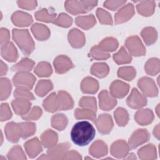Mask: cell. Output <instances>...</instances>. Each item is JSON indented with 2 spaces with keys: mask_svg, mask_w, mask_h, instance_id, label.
Listing matches in <instances>:
<instances>
[{
  "mask_svg": "<svg viewBox=\"0 0 160 160\" xmlns=\"http://www.w3.org/2000/svg\"><path fill=\"white\" fill-rule=\"evenodd\" d=\"M95 129L88 121H82L76 123L71 131L72 142L78 146H84L88 144L95 136Z\"/></svg>",
  "mask_w": 160,
  "mask_h": 160,
  "instance_id": "cell-1",
  "label": "cell"
},
{
  "mask_svg": "<svg viewBox=\"0 0 160 160\" xmlns=\"http://www.w3.org/2000/svg\"><path fill=\"white\" fill-rule=\"evenodd\" d=\"M12 38L21 51L29 56L34 49V42L28 29H13Z\"/></svg>",
  "mask_w": 160,
  "mask_h": 160,
  "instance_id": "cell-2",
  "label": "cell"
},
{
  "mask_svg": "<svg viewBox=\"0 0 160 160\" xmlns=\"http://www.w3.org/2000/svg\"><path fill=\"white\" fill-rule=\"evenodd\" d=\"M71 145L68 142L56 144L47 151V154H42L39 159H63L64 155L68 151Z\"/></svg>",
  "mask_w": 160,
  "mask_h": 160,
  "instance_id": "cell-3",
  "label": "cell"
},
{
  "mask_svg": "<svg viewBox=\"0 0 160 160\" xmlns=\"http://www.w3.org/2000/svg\"><path fill=\"white\" fill-rule=\"evenodd\" d=\"M125 46L130 54L134 56H142L146 54V48L138 36L129 37L126 40Z\"/></svg>",
  "mask_w": 160,
  "mask_h": 160,
  "instance_id": "cell-4",
  "label": "cell"
},
{
  "mask_svg": "<svg viewBox=\"0 0 160 160\" xmlns=\"http://www.w3.org/2000/svg\"><path fill=\"white\" fill-rule=\"evenodd\" d=\"M13 84L16 87H24L31 89L36 82V78L28 72H18L12 79Z\"/></svg>",
  "mask_w": 160,
  "mask_h": 160,
  "instance_id": "cell-5",
  "label": "cell"
},
{
  "mask_svg": "<svg viewBox=\"0 0 160 160\" xmlns=\"http://www.w3.org/2000/svg\"><path fill=\"white\" fill-rule=\"evenodd\" d=\"M138 86L142 93L148 97H155L158 94V89L154 81L148 77H142L139 79Z\"/></svg>",
  "mask_w": 160,
  "mask_h": 160,
  "instance_id": "cell-6",
  "label": "cell"
},
{
  "mask_svg": "<svg viewBox=\"0 0 160 160\" xmlns=\"http://www.w3.org/2000/svg\"><path fill=\"white\" fill-rule=\"evenodd\" d=\"M150 135L146 129H139L134 131L128 141V146L129 149H135L139 145L147 142L149 139Z\"/></svg>",
  "mask_w": 160,
  "mask_h": 160,
  "instance_id": "cell-7",
  "label": "cell"
},
{
  "mask_svg": "<svg viewBox=\"0 0 160 160\" xmlns=\"http://www.w3.org/2000/svg\"><path fill=\"white\" fill-rule=\"evenodd\" d=\"M126 102L128 106L132 109H140L146 105L147 99L136 88H133L127 98Z\"/></svg>",
  "mask_w": 160,
  "mask_h": 160,
  "instance_id": "cell-8",
  "label": "cell"
},
{
  "mask_svg": "<svg viewBox=\"0 0 160 160\" xmlns=\"http://www.w3.org/2000/svg\"><path fill=\"white\" fill-rule=\"evenodd\" d=\"M97 129L102 134H109L112 130L114 124L111 116L108 114H102L95 120Z\"/></svg>",
  "mask_w": 160,
  "mask_h": 160,
  "instance_id": "cell-9",
  "label": "cell"
},
{
  "mask_svg": "<svg viewBox=\"0 0 160 160\" xmlns=\"http://www.w3.org/2000/svg\"><path fill=\"white\" fill-rule=\"evenodd\" d=\"M4 132L8 140L13 143L18 142L19 138L22 137L21 130L19 123L14 122H8L5 126Z\"/></svg>",
  "mask_w": 160,
  "mask_h": 160,
  "instance_id": "cell-10",
  "label": "cell"
},
{
  "mask_svg": "<svg viewBox=\"0 0 160 160\" xmlns=\"http://www.w3.org/2000/svg\"><path fill=\"white\" fill-rule=\"evenodd\" d=\"M54 67L58 74H64L74 67L71 59L65 55L57 56L54 61Z\"/></svg>",
  "mask_w": 160,
  "mask_h": 160,
  "instance_id": "cell-11",
  "label": "cell"
},
{
  "mask_svg": "<svg viewBox=\"0 0 160 160\" xmlns=\"http://www.w3.org/2000/svg\"><path fill=\"white\" fill-rule=\"evenodd\" d=\"M109 89L110 94L112 96L117 98H122L128 93L129 86L123 81L116 80L112 82Z\"/></svg>",
  "mask_w": 160,
  "mask_h": 160,
  "instance_id": "cell-12",
  "label": "cell"
},
{
  "mask_svg": "<svg viewBox=\"0 0 160 160\" xmlns=\"http://www.w3.org/2000/svg\"><path fill=\"white\" fill-rule=\"evenodd\" d=\"M134 14V6L131 3H128L121 8L115 14L114 20L116 24L123 23L130 19Z\"/></svg>",
  "mask_w": 160,
  "mask_h": 160,
  "instance_id": "cell-13",
  "label": "cell"
},
{
  "mask_svg": "<svg viewBox=\"0 0 160 160\" xmlns=\"http://www.w3.org/2000/svg\"><path fill=\"white\" fill-rule=\"evenodd\" d=\"M98 97L99 99V108L103 111H110L117 104L115 98L112 96L106 90L101 91Z\"/></svg>",
  "mask_w": 160,
  "mask_h": 160,
  "instance_id": "cell-14",
  "label": "cell"
},
{
  "mask_svg": "<svg viewBox=\"0 0 160 160\" xmlns=\"http://www.w3.org/2000/svg\"><path fill=\"white\" fill-rule=\"evenodd\" d=\"M68 41L71 46L74 48H81L86 42V39L83 32L76 28L72 29L69 32Z\"/></svg>",
  "mask_w": 160,
  "mask_h": 160,
  "instance_id": "cell-15",
  "label": "cell"
},
{
  "mask_svg": "<svg viewBox=\"0 0 160 160\" xmlns=\"http://www.w3.org/2000/svg\"><path fill=\"white\" fill-rule=\"evenodd\" d=\"M129 150L128 144L123 140H118L112 143L110 152L111 155L117 158H122L127 156Z\"/></svg>",
  "mask_w": 160,
  "mask_h": 160,
  "instance_id": "cell-16",
  "label": "cell"
},
{
  "mask_svg": "<svg viewBox=\"0 0 160 160\" xmlns=\"http://www.w3.org/2000/svg\"><path fill=\"white\" fill-rule=\"evenodd\" d=\"M24 148L26 153L31 158L37 156L42 151L41 143L38 138H34L24 143Z\"/></svg>",
  "mask_w": 160,
  "mask_h": 160,
  "instance_id": "cell-17",
  "label": "cell"
},
{
  "mask_svg": "<svg viewBox=\"0 0 160 160\" xmlns=\"http://www.w3.org/2000/svg\"><path fill=\"white\" fill-rule=\"evenodd\" d=\"M11 20L14 24L19 27L28 26L33 21L31 15L22 11L15 12L12 15Z\"/></svg>",
  "mask_w": 160,
  "mask_h": 160,
  "instance_id": "cell-18",
  "label": "cell"
},
{
  "mask_svg": "<svg viewBox=\"0 0 160 160\" xmlns=\"http://www.w3.org/2000/svg\"><path fill=\"white\" fill-rule=\"evenodd\" d=\"M2 57L9 62H15L18 58V51L12 42H8L1 46Z\"/></svg>",
  "mask_w": 160,
  "mask_h": 160,
  "instance_id": "cell-19",
  "label": "cell"
},
{
  "mask_svg": "<svg viewBox=\"0 0 160 160\" xmlns=\"http://www.w3.org/2000/svg\"><path fill=\"white\" fill-rule=\"evenodd\" d=\"M135 121L141 126H146L151 123L154 119L152 111L149 109H142L138 111L134 116Z\"/></svg>",
  "mask_w": 160,
  "mask_h": 160,
  "instance_id": "cell-20",
  "label": "cell"
},
{
  "mask_svg": "<svg viewBox=\"0 0 160 160\" xmlns=\"http://www.w3.org/2000/svg\"><path fill=\"white\" fill-rule=\"evenodd\" d=\"M31 30L35 38L39 41H45L50 37V31L44 24L35 23L31 26Z\"/></svg>",
  "mask_w": 160,
  "mask_h": 160,
  "instance_id": "cell-21",
  "label": "cell"
},
{
  "mask_svg": "<svg viewBox=\"0 0 160 160\" xmlns=\"http://www.w3.org/2000/svg\"><path fill=\"white\" fill-rule=\"evenodd\" d=\"M89 152L93 157L99 158L108 154V146L102 140H97L90 146Z\"/></svg>",
  "mask_w": 160,
  "mask_h": 160,
  "instance_id": "cell-22",
  "label": "cell"
},
{
  "mask_svg": "<svg viewBox=\"0 0 160 160\" xmlns=\"http://www.w3.org/2000/svg\"><path fill=\"white\" fill-rule=\"evenodd\" d=\"M11 106L16 114L23 116L30 110L31 103L28 100L16 99L11 102Z\"/></svg>",
  "mask_w": 160,
  "mask_h": 160,
  "instance_id": "cell-23",
  "label": "cell"
},
{
  "mask_svg": "<svg viewBox=\"0 0 160 160\" xmlns=\"http://www.w3.org/2000/svg\"><path fill=\"white\" fill-rule=\"evenodd\" d=\"M41 143L44 148H51L56 145L58 141V136L55 131L48 129L41 134Z\"/></svg>",
  "mask_w": 160,
  "mask_h": 160,
  "instance_id": "cell-24",
  "label": "cell"
},
{
  "mask_svg": "<svg viewBox=\"0 0 160 160\" xmlns=\"http://www.w3.org/2000/svg\"><path fill=\"white\" fill-rule=\"evenodd\" d=\"M99 89L98 81L91 77L85 78L81 82V89L86 94H94Z\"/></svg>",
  "mask_w": 160,
  "mask_h": 160,
  "instance_id": "cell-25",
  "label": "cell"
},
{
  "mask_svg": "<svg viewBox=\"0 0 160 160\" xmlns=\"http://www.w3.org/2000/svg\"><path fill=\"white\" fill-rule=\"evenodd\" d=\"M44 109L50 112H54L59 110V104L58 94L55 92L49 95L42 102Z\"/></svg>",
  "mask_w": 160,
  "mask_h": 160,
  "instance_id": "cell-26",
  "label": "cell"
},
{
  "mask_svg": "<svg viewBox=\"0 0 160 160\" xmlns=\"http://www.w3.org/2000/svg\"><path fill=\"white\" fill-rule=\"evenodd\" d=\"M138 154L141 159H155L157 158L156 148L152 144H149L141 148L138 151Z\"/></svg>",
  "mask_w": 160,
  "mask_h": 160,
  "instance_id": "cell-27",
  "label": "cell"
},
{
  "mask_svg": "<svg viewBox=\"0 0 160 160\" xmlns=\"http://www.w3.org/2000/svg\"><path fill=\"white\" fill-rule=\"evenodd\" d=\"M57 94L59 104V110L65 111L73 108V99L67 92L64 91H58Z\"/></svg>",
  "mask_w": 160,
  "mask_h": 160,
  "instance_id": "cell-28",
  "label": "cell"
},
{
  "mask_svg": "<svg viewBox=\"0 0 160 160\" xmlns=\"http://www.w3.org/2000/svg\"><path fill=\"white\" fill-rule=\"evenodd\" d=\"M156 4L153 1H143L136 5L138 12L143 16H151L155 9Z\"/></svg>",
  "mask_w": 160,
  "mask_h": 160,
  "instance_id": "cell-29",
  "label": "cell"
},
{
  "mask_svg": "<svg viewBox=\"0 0 160 160\" xmlns=\"http://www.w3.org/2000/svg\"><path fill=\"white\" fill-rule=\"evenodd\" d=\"M96 22L95 17L92 14L88 16H80L75 20L76 24L81 29L88 30L92 28Z\"/></svg>",
  "mask_w": 160,
  "mask_h": 160,
  "instance_id": "cell-30",
  "label": "cell"
},
{
  "mask_svg": "<svg viewBox=\"0 0 160 160\" xmlns=\"http://www.w3.org/2000/svg\"><path fill=\"white\" fill-rule=\"evenodd\" d=\"M141 36L145 44L148 46H150L156 41L158 33L154 28L152 27H146L142 30Z\"/></svg>",
  "mask_w": 160,
  "mask_h": 160,
  "instance_id": "cell-31",
  "label": "cell"
},
{
  "mask_svg": "<svg viewBox=\"0 0 160 160\" xmlns=\"http://www.w3.org/2000/svg\"><path fill=\"white\" fill-rule=\"evenodd\" d=\"M64 6L66 11L73 15L87 12L80 1H66L64 3Z\"/></svg>",
  "mask_w": 160,
  "mask_h": 160,
  "instance_id": "cell-32",
  "label": "cell"
},
{
  "mask_svg": "<svg viewBox=\"0 0 160 160\" xmlns=\"http://www.w3.org/2000/svg\"><path fill=\"white\" fill-rule=\"evenodd\" d=\"M53 88V85L50 80H40L35 88V93L39 97H43L46 95Z\"/></svg>",
  "mask_w": 160,
  "mask_h": 160,
  "instance_id": "cell-33",
  "label": "cell"
},
{
  "mask_svg": "<svg viewBox=\"0 0 160 160\" xmlns=\"http://www.w3.org/2000/svg\"><path fill=\"white\" fill-rule=\"evenodd\" d=\"M109 71V66L104 62L94 63L91 68V73L99 78L106 77L108 74Z\"/></svg>",
  "mask_w": 160,
  "mask_h": 160,
  "instance_id": "cell-34",
  "label": "cell"
},
{
  "mask_svg": "<svg viewBox=\"0 0 160 160\" xmlns=\"http://www.w3.org/2000/svg\"><path fill=\"white\" fill-rule=\"evenodd\" d=\"M68 123V118L63 114H56L52 116L51 126L57 130L62 131L66 128Z\"/></svg>",
  "mask_w": 160,
  "mask_h": 160,
  "instance_id": "cell-35",
  "label": "cell"
},
{
  "mask_svg": "<svg viewBox=\"0 0 160 160\" xmlns=\"http://www.w3.org/2000/svg\"><path fill=\"white\" fill-rule=\"evenodd\" d=\"M34 16L38 21L46 22H53L56 19V14L53 11H50L49 10L44 8L37 11L35 13Z\"/></svg>",
  "mask_w": 160,
  "mask_h": 160,
  "instance_id": "cell-36",
  "label": "cell"
},
{
  "mask_svg": "<svg viewBox=\"0 0 160 160\" xmlns=\"http://www.w3.org/2000/svg\"><path fill=\"white\" fill-rule=\"evenodd\" d=\"M144 69L146 72L151 76H155L160 70V61L158 58H151L145 64Z\"/></svg>",
  "mask_w": 160,
  "mask_h": 160,
  "instance_id": "cell-37",
  "label": "cell"
},
{
  "mask_svg": "<svg viewBox=\"0 0 160 160\" xmlns=\"http://www.w3.org/2000/svg\"><path fill=\"white\" fill-rule=\"evenodd\" d=\"M96 115V111L91 109L77 108L74 111V117L77 119H90L91 121H95Z\"/></svg>",
  "mask_w": 160,
  "mask_h": 160,
  "instance_id": "cell-38",
  "label": "cell"
},
{
  "mask_svg": "<svg viewBox=\"0 0 160 160\" xmlns=\"http://www.w3.org/2000/svg\"><path fill=\"white\" fill-rule=\"evenodd\" d=\"M98 46L103 51L109 53V52H112L118 48V42L116 39L112 37H108L102 39Z\"/></svg>",
  "mask_w": 160,
  "mask_h": 160,
  "instance_id": "cell-39",
  "label": "cell"
},
{
  "mask_svg": "<svg viewBox=\"0 0 160 160\" xmlns=\"http://www.w3.org/2000/svg\"><path fill=\"white\" fill-rule=\"evenodd\" d=\"M34 62L27 58H23L19 61L18 63L14 65L11 69L13 71H18V72H24L31 71L34 67Z\"/></svg>",
  "mask_w": 160,
  "mask_h": 160,
  "instance_id": "cell-40",
  "label": "cell"
},
{
  "mask_svg": "<svg viewBox=\"0 0 160 160\" xmlns=\"http://www.w3.org/2000/svg\"><path fill=\"white\" fill-rule=\"evenodd\" d=\"M113 59L118 64H128L132 61V57L124 47H121L119 51L113 55Z\"/></svg>",
  "mask_w": 160,
  "mask_h": 160,
  "instance_id": "cell-41",
  "label": "cell"
},
{
  "mask_svg": "<svg viewBox=\"0 0 160 160\" xmlns=\"http://www.w3.org/2000/svg\"><path fill=\"white\" fill-rule=\"evenodd\" d=\"M34 72L39 77H48L52 74V69L49 63L42 61L38 64L34 69Z\"/></svg>",
  "mask_w": 160,
  "mask_h": 160,
  "instance_id": "cell-42",
  "label": "cell"
},
{
  "mask_svg": "<svg viewBox=\"0 0 160 160\" xmlns=\"http://www.w3.org/2000/svg\"><path fill=\"white\" fill-rule=\"evenodd\" d=\"M114 119L119 126H124L129 121V114L123 108H118L114 112Z\"/></svg>",
  "mask_w": 160,
  "mask_h": 160,
  "instance_id": "cell-43",
  "label": "cell"
},
{
  "mask_svg": "<svg viewBox=\"0 0 160 160\" xmlns=\"http://www.w3.org/2000/svg\"><path fill=\"white\" fill-rule=\"evenodd\" d=\"M136 69L131 66H124L119 68L118 76L126 81H132L136 76Z\"/></svg>",
  "mask_w": 160,
  "mask_h": 160,
  "instance_id": "cell-44",
  "label": "cell"
},
{
  "mask_svg": "<svg viewBox=\"0 0 160 160\" xmlns=\"http://www.w3.org/2000/svg\"><path fill=\"white\" fill-rule=\"evenodd\" d=\"M12 86L10 81L6 78H2L0 81L1 100H6L10 95Z\"/></svg>",
  "mask_w": 160,
  "mask_h": 160,
  "instance_id": "cell-45",
  "label": "cell"
},
{
  "mask_svg": "<svg viewBox=\"0 0 160 160\" xmlns=\"http://www.w3.org/2000/svg\"><path fill=\"white\" fill-rule=\"evenodd\" d=\"M21 133L22 137L23 139H26L28 137L32 136L36 132V124L34 122H24L19 123Z\"/></svg>",
  "mask_w": 160,
  "mask_h": 160,
  "instance_id": "cell-46",
  "label": "cell"
},
{
  "mask_svg": "<svg viewBox=\"0 0 160 160\" xmlns=\"http://www.w3.org/2000/svg\"><path fill=\"white\" fill-rule=\"evenodd\" d=\"M14 96L16 99H26L28 101L34 99V96L32 93L30 92L29 89L24 87H18L14 92Z\"/></svg>",
  "mask_w": 160,
  "mask_h": 160,
  "instance_id": "cell-47",
  "label": "cell"
},
{
  "mask_svg": "<svg viewBox=\"0 0 160 160\" xmlns=\"http://www.w3.org/2000/svg\"><path fill=\"white\" fill-rule=\"evenodd\" d=\"M90 56L96 60H105L110 57L108 52L103 51L98 45L93 46L90 51Z\"/></svg>",
  "mask_w": 160,
  "mask_h": 160,
  "instance_id": "cell-48",
  "label": "cell"
},
{
  "mask_svg": "<svg viewBox=\"0 0 160 160\" xmlns=\"http://www.w3.org/2000/svg\"><path fill=\"white\" fill-rule=\"evenodd\" d=\"M7 156L8 159L10 160L26 159V156L19 146H15L12 147L8 153Z\"/></svg>",
  "mask_w": 160,
  "mask_h": 160,
  "instance_id": "cell-49",
  "label": "cell"
},
{
  "mask_svg": "<svg viewBox=\"0 0 160 160\" xmlns=\"http://www.w3.org/2000/svg\"><path fill=\"white\" fill-rule=\"evenodd\" d=\"M72 22V19L69 15L65 13H61L56 18L52 23L62 28H69L71 26Z\"/></svg>",
  "mask_w": 160,
  "mask_h": 160,
  "instance_id": "cell-50",
  "label": "cell"
},
{
  "mask_svg": "<svg viewBox=\"0 0 160 160\" xmlns=\"http://www.w3.org/2000/svg\"><path fill=\"white\" fill-rule=\"evenodd\" d=\"M79 105L83 108L91 109L95 111H96L97 110L96 101L94 97H90V96L82 97L79 101Z\"/></svg>",
  "mask_w": 160,
  "mask_h": 160,
  "instance_id": "cell-51",
  "label": "cell"
},
{
  "mask_svg": "<svg viewBox=\"0 0 160 160\" xmlns=\"http://www.w3.org/2000/svg\"><path fill=\"white\" fill-rule=\"evenodd\" d=\"M96 16L99 22L102 24L112 25V19L110 14L102 8H98L96 10Z\"/></svg>",
  "mask_w": 160,
  "mask_h": 160,
  "instance_id": "cell-52",
  "label": "cell"
},
{
  "mask_svg": "<svg viewBox=\"0 0 160 160\" xmlns=\"http://www.w3.org/2000/svg\"><path fill=\"white\" fill-rule=\"evenodd\" d=\"M42 109L38 106H34L26 114L22 116V118L24 120H37L42 115Z\"/></svg>",
  "mask_w": 160,
  "mask_h": 160,
  "instance_id": "cell-53",
  "label": "cell"
},
{
  "mask_svg": "<svg viewBox=\"0 0 160 160\" xmlns=\"http://www.w3.org/2000/svg\"><path fill=\"white\" fill-rule=\"evenodd\" d=\"M1 121H4L9 119L12 117V112L9 105L7 103H2L1 105Z\"/></svg>",
  "mask_w": 160,
  "mask_h": 160,
  "instance_id": "cell-54",
  "label": "cell"
},
{
  "mask_svg": "<svg viewBox=\"0 0 160 160\" xmlns=\"http://www.w3.org/2000/svg\"><path fill=\"white\" fill-rule=\"evenodd\" d=\"M126 3V1H106L104 2V6L107 9L115 11Z\"/></svg>",
  "mask_w": 160,
  "mask_h": 160,
  "instance_id": "cell-55",
  "label": "cell"
},
{
  "mask_svg": "<svg viewBox=\"0 0 160 160\" xmlns=\"http://www.w3.org/2000/svg\"><path fill=\"white\" fill-rule=\"evenodd\" d=\"M17 3L19 8L27 10H32L37 6L36 1H18Z\"/></svg>",
  "mask_w": 160,
  "mask_h": 160,
  "instance_id": "cell-56",
  "label": "cell"
},
{
  "mask_svg": "<svg viewBox=\"0 0 160 160\" xmlns=\"http://www.w3.org/2000/svg\"><path fill=\"white\" fill-rule=\"evenodd\" d=\"M9 31L6 28H1L0 30V41L1 46H3L9 42Z\"/></svg>",
  "mask_w": 160,
  "mask_h": 160,
  "instance_id": "cell-57",
  "label": "cell"
},
{
  "mask_svg": "<svg viewBox=\"0 0 160 160\" xmlns=\"http://www.w3.org/2000/svg\"><path fill=\"white\" fill-rule=\"evenodd\" d=\"M80 2L86 12L91 11L98 4L97 1H80Z\"/></svg>",
  "mask_w": 160,
  "mask_h": 160,
  "instance_id": "cell-58",
  "label": "cell"
},
{
  "mask_svg": "<svg viewBox=\"0 0 160 160\" xmlns=\"http://www.w3.org/2000/svg\"><path fill=\"white\" fill-rule=\"evenodd\" d=\"M82 157L77 151H68L64 156L63 159H81Z\"/></svg>",
  "mask_w": 160,
  "mask_h": 160,
  "instance_id": "cell-59",
  "label": "cell"
},
{
  "mask_svg": "<svg viewBox=\"0 0 160 160\" xmlns=\"http://www.w3.org/2000/svg\"><path fill=\"white\" fill-rule=\"evenodd\" d=\"M8 71V67L6 64H4L2 61H1V76H4L6 74Z\"/></svg>",
  "mask_w": 160,
  "mask_h": 160,
  "instance_id": "cell-60",
  "label": "cell"
},
{
  "mask_svg": "<svg viewBox=\"0 0 160 160\" xmlns=\"http://www.w3.org/2000/svg\"><path fill=\"white\" fill-rule=\"evenodd\" d=\"M153 134L158 139H159V124H157L156 126L154 128Z\"/></svg>",
  "mask_w": 160,
  "mask_h": 160,
  "instance_id": "cell-61",
  "label": "cell"
},
{
  "mask_svg": "<svg viewBox=\"0 0 160 160\" xmlns=\"http://www.w3.org/2000/svg\"><path fill=\"white\" fill-rule=\"evenodd\" d=\"M127 157H124V159H136V156H135V154H133V153H131V154H127Z\"/></svg>",
  "mask_w": 160,
  "mask_h": 160,
  "instance_id": "cell-62",
  "label": "cell"
},
{
  "mask_svg": "<svg viewBox=\"0 0 160 160\" xmlns=\"http://www.w3.org/2000/svg\"><path fill=\"white\" fill-rule=\"evenodd\" d=\"M159 104H158L156 107V112H157V114L158 116H159Z\"/></svg>",
  "mask_w": 160,
  "mask_h": 160,
  "instance_id": "cell-63",
  "label": "cell"
}]
</instances>
